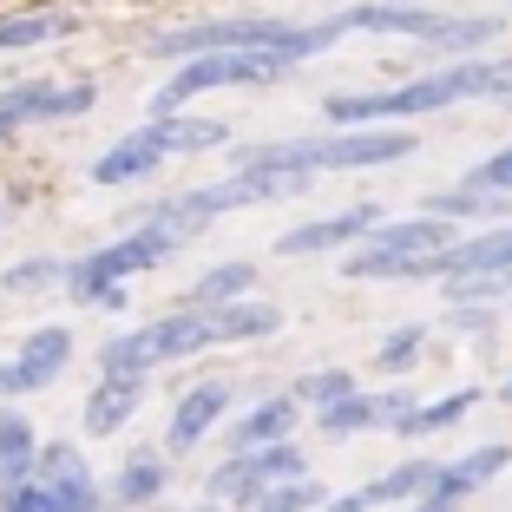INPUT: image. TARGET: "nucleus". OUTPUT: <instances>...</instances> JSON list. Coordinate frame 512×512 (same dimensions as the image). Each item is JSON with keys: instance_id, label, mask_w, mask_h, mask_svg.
I'll use <instances>...</instances> for the list:
<instances>
[{"instance_id": "nucleus-29", "label": "nucleus", "mask_w": 512, "mask_h": 512, "mask_svg": "<svg viewBox=\"0 0 512 512\" xmlns=\"http://www.w3.org/2000/svg\"><path fill=\"white\" fill-rule=\"evenodd\" d=\"M421 348H427V329H421V322L388 329V335H381V348H375V368H381V375H407V368L421 362Z\"/></svg>"}, {"instance_id": "nucleus-27", "label": "nucleus", "mask_w": 512, "mask_h": 512, "mask_svg": "<svg viewBox=\"0 0 512 512\" xmlns=\"http://www.w3.org/2000/svg\"><path fill=\"white\" fill-rule=\"evenodd\" d=\"M256 289V263H211V270L191 283V296L184 302H237Z\"/></svg>"}, {"instance_id": "nucleus-22", "label": "nucleus", "mask_w": 512, "mask_h": 512, "mask_svg": "<svg viewBox=\"0 0 512 512\" xmlns=\"http://www.w3.org/2000/svg\"><path fill=\"white\" fill-rule=\"evenodd\" d=\"M40 467V434L20 407H0V480H27Z\"/></svg>"}, {"instance_id": "nucleus-23", "label": "nucleus", "mask_w": 512, "mask_h": 512, "mask_svg": "<svg viewBox=\"0 0 512 512\" xmlns=\"http://www.w3.org/2000/svg\"><path fill=\"white\" fill-rule=\"evenodd\" d=\"M460 270H512V224L480 230V237H467V243H447V276H460ZM447 276H440V283H447Z\"/></svg>"}, {"instance_id": "nucleus-32", "label": "nucleus", "mask_w": 512, "mask_h": 512, "mask_svg": "<svg viewBox=\"0 0 512 512\" xmlns=\"http://www.w3.org/2000/svg\"><path fill=\"white\" fill-rule=\"evenodd\" d=\"M342 394H355V375H348V368H316V375L296 381V401H309V407H329V401H342Z\"/></svg>"}, {"instance_id": "nucleus-30", "label": "nucleus", "mask_w": 512, "mask_h": 512, "mask_svg": "<svg viewBox=\"0 0 512 512\" xmlns=\"http://www.w3.org/2000/svg\"><path fill=\"white\" fill-rule=\"evenodd\" d=\"M0 512H66V506L40 473H27V480H0Z\"/></svg>"}, {"instance_id": "nucleus-1", "label": "nucleus", "mask_w": 512, "mask_h": 512, "mask_svg": "<svg viewBox=\"0 0 512 512\" xmlns=\"http://www.w3.org/2000/svg\"><path fill=\"white\" fill-rule=\"evenodd\" d=\"M283 329V309L276 302H256V296H237V302H184L171 316L145 322V329L119 335V342L99 348V368L106 375H151L165 362H191L204 348H224V342H256V335H276Z\"/></svg>"}, {"instance_id": "nucleus-15", "label": "nucleus", "mask_w": 512, "mask_h": 512, "mask_svg": "<svg viewBox=\"0 0 512 512\" xmlns=\"http://www.w3.org/2000/svg\"><path fill=\"white\" fill-rule=\"evenodd\" d=\"M296 421H302V401H296V394H276V401H256L250 414H237V421H230L224 447H230V453L270 447V440H289V434H296Z\"/></svg>"}, {"instance_id": "nucleus-37", "label": "nucleus", "mask_w": 512, "mask_h": 512, "mask_svg": "<svg viewBox=\"0 0 512 512\" xmlns=\"http://www.w3.org/2000/svg\"><path fill=\"white\" fill-rule=\"evenodd\" d=\"M499 401H506V407H512V375H506V388H499Z\"/></svg>"}, {"instance_id": "nucleus-7", "label": "nucleus", "mask_w": 512, "mask_h": 512, "mask_svg": "<svg viewBox=\"0 0 512 512\" xmlns=\"http://www.w3.org/2000/svg\"><path fill=\"white\" fill-rule=\"evenodd\" d=\"M289 53H270V46H224V53H197V60H178L171 86L151 92V112H184L197 92H224V86H276L289 73Z\"/></svg>"}, {"instance_id": "nucleus-18", "label": "nucleus", "mask_w": 512, "mask_h": 512, "mask_svg": "<svg viewBox=\"0 0 512 512\" xmlns=\"http://www.w3.org/2000/svg\"><path fill=\"white\" fill-rule=\"evenodd\" d=\"M66 33H79V20H73V14H60V7H33V14H0V53H33V46L66 40Z\"/></svg>"}, {"instance_id": "nucleus-8", "label": "nucleus", "mask_w": 512, "mask_h": 512, "mask_svg": "<svg viewBox=\"0 0 512 512\" xmlns=\"http://www.w3.org/2000/svg\"><path fill=\"white\" fill-rule=\"evenodd\" d=\"M453 237V217H434V211H414V217H381L375 230L362 237V250L342 256V276L348 283H388L401 256H427V250H447Z\"/></svg>"}, {"instance_id": "nucleus-2", "label": "nucleus", "mask_w": 512, "mask_h": 512, "mask_svg": "<svg viewBox=\"0 0 512 512\" xmlns=\"http://www.w3.org/2000/svg\"><path fill=\"white\" fill-rule=\"evenodd\" d=\"M467 99H512V60H453L427 79H407L388 92H335L329 125H401V119H427V112L467 106Z\"/></svg>"}, {"instance_id": "nucleus-34", "label": "nucleus", "mask_w": 512, "mask_h": 512, "mask_svg": "<svg viewBox=\"0 0 512 512\" xmlns=\"http://www.w3.org/2000/svg\"><path fill=\"white\" fill-rule=\"evenodd\" d=\"M0 394L14 401V394H27V381H20V362H0Z\"/></svg>"}, {"instance_id": "nucleus-12", "label": "nucleus", "mask_w": 512, "mask_h": 512, "mask_svg": "<svg viewBox=\"0 0 512 512\" xmlns=\"http://www.w3.org/2000/svg\"><path fill=\"white\" fill-rule=\"evenodd\" d=\"M40 473L53 493H60V506L66 512H99V506H112L106 499V486L92 480V467H86V453L79 447H66V440H53V447H40Z\"/></svg>"}, {"instance_id": "nucleus-11", "label": "nucleus", "mask_w": 512, "mask_h": 512, "mask_svg": "<svg viewBox=\"0 0 512 512\" xmlns=\"http://www.w3.org/2000/svg\"><path fill=\"white\" fill-rule=\"evenodd\" d=\"M381 224V204H355V211H335V217H316V224H296L276 237V256H329L342 243H362L368 230Z\"/></svg>"}, {"instance_id": "nucleus-33", "label": "nucleus", "mask_w": 512, "mask_h": 512, "mask_svg": "<svg viewBox=\"0 0 512 512\" xmlns=\"http://www.w3.org/2000/svg\"><path fill=\"white\" fill-rule=\"evenodd\" d=\"M473 184H486V191H512V145L493 151V158H480V165H473Z\"/></svg>"}, {"instance_id": "nucleus-39", "label": "nucleus", "mask_w": 512, "mask_h": 512, "mask_svg": "<svg viewBox=\"0 0 512 512\" xmlns=\"http://www.w3.org/2000/svg\"><path fill=\"white\" fill-rule=\"evenodd\" d=\"M197 512H217V499H211V506H197Z\"/></svg>"}, {"instance_id": "nucleus-6", "label": "nucleus", "mask_w": 512, "mask_h": 512, "mask_svg": "<svg viewBox=\"0 0 512 512\" xmlns=\"http://www.w3.org/2000/svg\"><path fill=\"white\" fill-rule=\"evenodd\" d=\"M224 125L217 119H184V112H151V125H138V132H125L112 151H99L92 158V178L99 184H138L151 178V171L165 165V158H191V151H217L224 145Z\"/></svg>"}, {"instance_id": "nucleus-36", "label": "nucleus", "mask_w": 512, "mask_h": 512, "mask_svg": "<svg viewBox=\"0 0 512 512\" xmlns=\"http://www.w3.org/2000/svg\"><path fill=\"white\" fill-rule=\"evenodd\" d=\"M453 506H460V499H440V493H421V499H414V506H407V512H453Z\"/></svg>"}, {"instance_id": "nucleus-25", "label": "nucleus", "mask_w": 512, "mask_h": 512, "mask_svg": "<svg viewBox=\"0 0 512 512\" xmlns=\"http://www.w3.org/2000/svg\"><path fill=\"white\" fill-rule=\"evenodd\" d=\"M512 191H486V184H460V191H427V204L421 211H434V217H506L512 204H506Z\"/></svg>"}, {"instance_id": "nucleus-10", "label": "nucleus", "mask_w": 512, "mask_h": 512, "mask_svg": "<svg viewBox=\"0 0 512 512\" xmlns=\"http://www.w3.org/2000/svg\"><path fill=\"white\" fill-rule=\"evenodd\" d=\"M99 106V86L73 79V86H53V79H33V86H7L0 92V138L27 132V125H53V119H79V112Z\"/></svg>"}, {"instance_id": "nucleus-3", "label": "nucleus", "mask_w": 512, "mask_h": 512, "mask_svg": "<svg viewBox=\"0 0 512 512\" xmlns=\"http://www.w3.org/2000/svg\"><path fill=\"white\" fill-rule=\"evenodd\" d=\"M414 158V132L401 125H335L329 138H270L237 151V165H283V171H375Z\"/></svg>"}, {"instance_id": "nucleus-19", "label": "nucleus", "mask_w": 512, "mask_h": 512, "mask_svg": "<svg viewBox=\"0 0 512 512\" xmlns=\"http://www.w3.org/2000/svg\"><path fill=\"white\" fill-rule=\"evenodd\" d=\"M165 480H171V473H165V460H158V453L145 447V453H132V460H125V467L112 473L106 499H112V506H151V499L165 493Z\"/></svg>"}, {"instance_id": "nucleus-17", "label": "nucleus", "mask_w": 512, "mask_h": 512, "mask_svg": "<svg viewBox=\"0 0 512 512\" xmlns=\"http://www.w3.org/2000/svg\"><path fill=\"white\" fill-rule=\"evenodd\" d=\"M20 381H27V394H40L46 381H60L66 362H73V335L60 329V322H46V329H33L27 342H20Z\"/></svg>"}, {"instance_id": "nucleus-21", "label": "nucleus", "mask_w": 512, "mask_h": 512, "mask_svg": "<svg viewBox=\"0 0 512 512\" xmlns=\"http://www.w3.org/2000/svg\"><path fill=\"white\" fill-rule=\"evenodd\" d=\"M480 401H486L480 388H453V394H440V401H421V407H414V414L401 421V434H407V440L447 434V427H460V421H467V414H473Z\"/></svg>"}, {"instance_id": "nucleus-4", "label": "nucleus", "mask_w": 512, "mask_h": 512, "mask_svg": "<svg viewBox=\"0 0 512 512\" xmlns=\"http://www.w3.org/2000/svg\"><path fill=\"white\" fill-rule=\"evenodd\" d=\"M348 33V20H316V27H283V20H204V27H178V33H151L145 53L151 60H197V53H224V46H270V53H289V60H316Z\"/></svg>"}, {"instance_id": "nucleus-38", "label": "nucleus", "mask_w": 512, "mask_h": 512, "mask_svg": "<svg viewBox=\"0 0 512 512\" xmlns=\"http://www.w3.org/2000/svg\"><path fill=\"white\" fill-rule=\"evenodd\" d=\"M0 230H7V204H0Z\"/></svg>"}, {"instance_id": "nucleus-24", "label": "nucleus", "mask_w": 512, "mask_h": 512, "mask_svg": "<svg viewBox=\"0 0 512 512\" xmlns=\"http://www.w3.org/2000/svg\"><path fill=\"white\" fill-rule=\"evenodd\" d=\"M316 427L329 440H348V434H368V427H381V394H342V401H329V407H316Z\"/></svg>"}, {"instance_id": "nucleus-9", "label": "nucleus", "mask_w": 512, "mask_h": 512, "mask_svg": "<svg viewBox=\"0 0 512 512\" xmlns=\"http://www.w3.org/2000/svg\"><path fill=\"white\" fill-rule=\"evenodd\" d=\"M302 473H309V460H302L296 440H270V447H250V453H224V467H211V480H204V499L250 512L270 486L302 480Z\"/></svg>"}, {"instance_id": "nucleus-16", "label": "nucleus", "mask_w": 512, "mask_h": 512, "mask_svg": "<svg viewBox=\"0 0 512 512\" xmlns=\"http://www.w3.org/2000/svg\"><path fill=\"white\" fill-rule=\"evenodd\" d=\"M138 401H145V375H106L99 388H92V401H86V434L92 440H106V434H119L125 421L138 414Z\"/></svg>"}, {"instance_id": "nucleus-26", "label": "nucleus", "mask_w": 512, "mask_h": 512, "mask_svg": "<svg viewBox=\"0 0 512 512\" xmlns=\"http://www.w3.org/2000/svg\"><path fill=\"white\" fill-rule=\"evenodd\" d=\"M493 40H499L493 14H447L427 46H434V53H453V60H467V53H480V46H493Z\"/></svg>"}, {"instance_id": "nucleus-13", "label": "nucleus", "mask_w": 512, "mask_h": 512, "mask_svg": "<svg viewBox=\"0 0 512 512\" xmlns=\"http://www.w3.org/2000/svg\"><path fill=\"white\" fill-rule=\"evenodd\" d=\"M224 414H230V388H224V381H197V388L184 394L178 407H171L165 447H171V453H191L197 440H204V434H211L217 421H224Z\"/></svg>"}, {"instance_id": "nucleus-28", "label": "nucleus", "mask_w": 512, "mask_h": 512, "mask_svg": "<svg viewBox=\"0 0 512 512\" xmlns=\"http://www.w3.org/2000/svg\"><path fill=\"white\" fill-rule=\"evenodd\" d=\"M7 296H46V289H66V263L60 256H27V263H14L7 270Z\"/></svg>"}, {"instance_id": "nucleus-14", "label": "nucleus", "mask_w": 512, "mask_h": 512, "mask_svg": "<svg viewBox=\"0 0 512 512\" xmlns=\"http://www.w3.org/2000/svg\"><path fill=\"white\" fill-rule=\"evenodd\" d=\"M506 467H512V447H506V440H486V447L460 453V460H440V473H434V486H427V493L467 499V493H480V486H493Z\"/></svg>"}, {"instance_id": "nucleus-20", "label": "nucleus", "mask_w": 512, "mask_h": 512, "mask_svg": "<svg viewBox=\"0 0 512 512\" xmlns=\"http://www.w3.org/2000/svg\"><path fill=\"white\" fill-rule=\"evenodd\" d=\"M440 460H427V453H414V460H401V467H388L381 480H368V506H414V499L434 486Z\"/></svg>"}, {"instance_id": "nucleus-31", "label": "nucleus", "mask_w": 512, "mask_h": 512, "mask_svg": "<svg viewBox=\"0 0 512 512\" xmlns=\"http://www.w3.org/2000/svg\"><path fill=\"white\" fill-rule=\"evenodd\" d=\"M309 506H329V493H322V486L309 480V473H302V480H283V486H270V493L256 499L250 512H309Z\"/></svg>"}, {"instance_id": "nucleus-35", "label": "nucleus", "mask_w": 512, "mask_h": 512, "mask_svg": "<svg viewBox=\"0 0 512 512\" xmlns=\"http://www.w3.org/2000/svg\"><path fill=\"white\" fill-rule=\"evenodd\" d=\"M322 512H368V486H362V493H342V499H329Z\"/></svg>"}, {"instance_id": "nucleus-5", "label": "nucleus", "mask_w": 512, "mask_h": 512, "mask_svg": "<svg viewBox=\"0 0 512 512\" xmlns=\"http://www.w3.org/2000/svg\"><path fill=\"white\" fill-rule=\"evenodd\" d=\"M191 237H197V224H184V217H171V211H151L132 237L106 243V250H86L79 263H66V296L99 309V296H106V289H119L125 276H138V270L171 263V256H178Z\"/></svg>"}]
</instances>
